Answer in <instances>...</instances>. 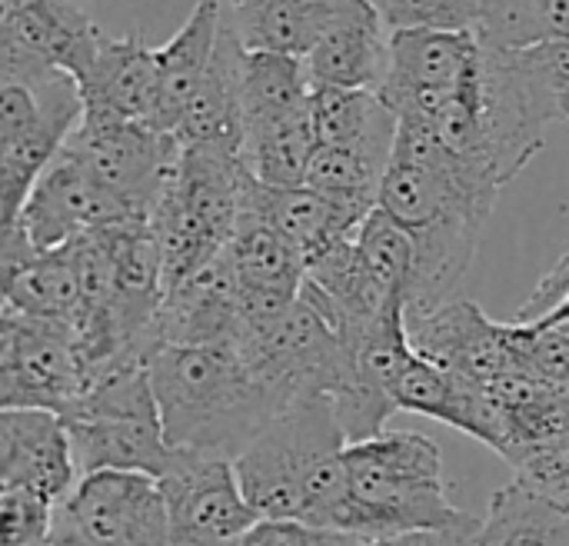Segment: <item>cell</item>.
I'll list each match as a JSON object with an SVG mask.
<instances>
[{
	"mask_svg": "<svg viewBox=\"0 0 569 546\" xmlns=\"http://www.w3.org/2000/svg\"><path fill=\"white\" fill-rule=\"evenodd\" d=\"M67 150L110 190L130 217H150L180 163V140L140 120L83 113Z\"/></svg>",
	"mask_w": 569,
	"mask_h": 546,
	"instance_id": "52a82bcc",
	"label": "cell"
},
{
	"mask_svg": "<svg viewBox=\"0 0 569 546\" xmlns=\"http://www.w3.org/2000/svg\"><path fill=\"white\" fill-rule=\"evenodd\" d=\"M473 546H569V510L513 477L490 497Z\"/></svg>",
	"mask_w": 569,
	"mask_h": 546,
	"instance_id": "484cf974",
	"label": "cell"
},
{
	"mask_svg": "<svg viewBox=\"0 0 569 546\" xmlns=\"http://www.w3.org/2000/svg\"><path fill=\"white\" fill-rule=\"evenodd\" d=\"M320 150L313 110L303 107L293 117H283L270 127L247 133L243 163L267 187H297L307 183V170L313 153Z\"/></svg>",
	"mask_w": 569,
	"mask_h": 546,
	"instance_id": "4316f807",
	"label": "cell"
},
{
	"mask_svg": "<svg viewBox=\"0 0 569 546\" xmlns=\"http://www.w3.org/2000/svg\"><path fill=\"white\" fill-rule=\"evenodd\" d=\"M63 546H170L160 480L140 470H93L53 510Z\"/></svg>",
	"mask_w": 569,
	"mask_h": 546,
	"instance_id": "8992f818",
	"label": "cell"
},
{
	"mask_svg": "<svg viewBox=\"0 0 569 546\" xmlns=\"http://www.w3.org/2000/svg\"><path fill=\"white\" fill-rule=\"evenodd\" d=\"M569 297V250L557 260V267L537 284V290L530 294V300L517 310L520 324H533L540 317H547L557 304H563Z\"/></svg>",
	"mask_w": 569,
	"mask_h": 546,
	"instance_id": "d590c367",
	"label": "cell"
},
{
	"mask_svg": "<svg viewBox=\"0 0 569 546\" xmlns=\"http://www.w3.org/2000/svg\"><path fill=\"white\" fill-rule=\"evenodd\" d=\"M473 33L490 50H527L547 40L543 0H477Z\"/></svg>",
	"mask_w": 569,
	"mask_h": 546,
	"instance_id": "f546056e",
	"label": "cell"
},
{
	"mask_svg": "<svg viewBox=\"0 0 569 546\" xmlns=\"http://www.w3.org/2000/svg\"><path fill=\"white\" fill-rule=\"evenodd\" d=\"M527 50L557 100L563 123H569V40H543Z\"/></svg>",
	"mask_w": 569,
	"mask_h": 546,
	"instance_id": "e575fe53",
	"label": "cell"
},
{
	"mask_svg": "<svg viewBox=\"0 0 569 546\" xmlns=\"http://www.w3.org/2000/svg\"><path fill=\"white\" fill-rule=\"evenodd\" d=\"M227 260L240 287L243 330L277 320L300 300V290L307 284L303 254L247 203L227 244Z\"/></svg>",
	"mask_w": 569,
	"mask_h": 546,
	"instance_id": "5bb4252c",
	"label": "cell"
},
{
	"mask_svg": "<svg viewBox=\"0 0 569 546\" xmlns=\"http://www.w3.org/2000/svg\"><path fill=\"white\" fill-rule=\"evenodd\" d=\"M150 380L173 450L233 460L287 407L243 360L237 344H163Z\"/></svg>",
	"mask_w": 569,
	"mask_h": 546,
	"instance_id": "6da1fadb",
	"label": "cell"
},
{
	"mask_svg": "<svg viewBox=\"0 0 569 546\" xmlns=\"http://www.w3.org/2000/svg\"><path fill=\"white\" fill-rule=\"evenodd\" d=\"M510 464L517 470V480H523L557 507L569 510V430L540 447L517 454Z\"/></svg>",
	"mask_w": 569,
	"mask_h": 546,
	"instance_id": "1f68e13d",
	"label": "cell"
},
{
	"mask_svg": "<svg viewBox=\"0 0 569 546\" xmlns=\"http://www.w3.org/2000/svg\"><path fill=\"white\" fill-rule=\"evenodd\" d=\"M357 257L373 280V287L407 307L410 280H413V240L410 234L377 203L363 224L357 227Z\"/></svg>",
	"mask_w": 569,
	"mask_h": 546,
	"instance_id": "83f0119b",
	"label": "cell"
},
{
	"mask_svg": "<svg viewBox=\"0 0 569 546\" xmlns=\"http://www.w3.org/2000/svg\"><path fill=\"white\" fill-rule=\"evenodd\" d=\"M383 177H387V163H377L343 147H323V143L313 153L310 170H307V183L313 190L360 214H370L380 203Z\"/></svg>",
	"mask_w": 569,
	"mask_h": 546,
	"instance_id": "f1b7e54d",
	"label": "cell"
},
{
	"mask_svg": "<svg viewBox=\"0 0 569 546\" xmlns=\"http://www.w3.org/2000/svg\"><path fill=\"white\" fill-rule=\"evenodd\" d=\"M237 546H387L360 534L313 527L303 520H257Z\"/></svg>",
	"mask_w": 569,
	"mask_h": 546,
	"instance_id": "836d02e7",
	"label": "cell"
},
{
	"mask_svg": "<svg viewBox=\"0 0 569 546\" xmlns=\"http://www.w3.org/2000/svg\"><path fill=\"white\" fill-rule=\"evenodd\" d=\"M347 444L333 397L303 394L233 457V467L260 520H303L333 530L347 500Z\"/></svg>",
	"mask_w": 569,
	"mask_h": 546,
	"instance_id": "7a4b0ae2",
	"label": "cell"
},
{
	"mask_svg": "<svg viewBox=\"0 0 569 546\" xmlns=\"http://www.w3.org/2000/svg\"><path fill=\"white\" fill-rule=\"evenodd\" d=\"M157 47L143 40V33L130 37H103L100 50L80 80L83 113L140 120L153 127L157 113Z\"/></svg>",
	"mask_w": 569,
	"mask_h": 546,
	"instance_id": "d6986e66",
	"label": "cell"
},
{
	"mask_svg": "<svg viewBox=\"0 0 569 546\" xmlns=\"http://www.w3.org/2000/svg\"><path fill=\"white\" fill-rule=\"evenodd\" d=\"M57 504L27 487H0V546H43Z\"/></svg>",
	"mask_w": 569,
	"mask_h": 546,
	"instance_id": "4dcf8cb0",
	"label": "cell"
},
{
	"mask_svg": "<svg viewBox=\"0 0 569 546\" xmlns=\"http://www.w3.org/2000/svg\"><path fill=\"white\" fill-rule=\"evenodd\" d=\"M103 37L83 0H0V77L60 67L80 83Z\"/></svg>",
	"mask_w": 569,
	"mask_h": 546,
	"instance_id": "8fae6325",
	"label": "cell"
},
{
	"mask_svg": "<svg viewBox=\"0 0 569 546\" xmlns=\"http://www.w3.org/2000/svg\"><path fill=\"white\" fill-rule=\"evenodd\" d=\"M547 40H569V0H543Z\"/></svg>",
	"mask_w": 569,
	"mask_h": 546,
	"instance_id": "8d00e7d4",
	"label": "cell"
},
{
	"mask_svg": "<svg viewBox=\"0 0 569 546\" xmlns=\"http://www.w3.org/2000/svg\"><path fill=\"white\" fill-rule=\"evenodd\" d=\"M220 3H243V0H220Z\"/></svg>",
	"mask_w": 569,
	"mask_h": 546,
	"instance_id": "ab89813d",
	"label": "cell"
},
{
	"mask_svg": "<svg viewBox=\"0 0 569 546\" xmlns=\"http://www.w3.org/2000/svg\"><path fill=\"white\" fill-rule=\"evenodd\" d=\"M80 477L93 470H140L160 477L167 444L150 364H117L90 377L83 397L63 414Z\"/></svg>",
	"mask_w": 569,
	"mask_h": 546,
	"instance_id": "5b68a950",
	"label": "cell"
},
{
	"mask_svg": "<svg viewBox=\"0 0 569 546\" xmlns=\"http://www.w3.org/2000/svg\"><path fill=\"white\" fill-rule=\"evenodd\" d=\"M223 20L243 50L307 57L323 23V0H243L223 3Z\"/></svg>",
	"mask_w": 569,
	"mask_h": 546,
	"instance_id": "d4e9b609",
	"label": "cell"
},
{
	"mask_svg": "<svg viewBox=\"0 0 569 546\" xmlns=\"http://www.w3.org/2000/svg\"><path fill=\"white\" fill-rule=\"evenodd\" d=\"M80 480L60 414L33 407L0 410V487H27L60 504Z\"/></svg>",
	"mask_w": 569,
	"mask_h": 546,
	"instance_id": "2e32d148",
	"label": "cell"
},
{
	"mask_svg": "<svg viewBox=\"0 0 569 546\" xmlns=\"http://www.w3.org/2000/svg\"><path fill=\"white\" fill-rule=\"evenodd\" d=\"M220 30H223V3L197 0L193 13L180 23V30L163 47H157V77H160L157 113H153L157 130L163 133L177 130L187 103L193 100L213 63Z\"/></svg>",
	"mask_w": 569,
	"mask_h": 546,
	"instance_id": "7402d4cb",
	"label": "cell"
},
{
	"mask_svg": "<svg viewBox=\"0 0 569 546\" xmlns=\"http://www.w3.org/2000/svg\"><path fill=\"white\" fill-rule=\"evenodd\" d=\"M43 546H63V544H60V540H53V537H50V540H47V544H43Z\"/></svg>",
	"mask_w": 569,
	"mask_h": 546,
	"instance_id": "f35d334b",
	"label": "cell"
},
{
	"mask_svg": "<svg viewBox=\"0 0 569 546\" xmlns=\"http://www.w3.org/2000/svg\"><path fill=\"white\" fill-rule=\"evenodd\" d=\"M557 324H569V297L563 304H557L547 317L533 320V327H557Z\"/></svg>",
	"mask_w": 569,
	"mask_h": 546,
	"instance_id": "74e56055",
	"label": "cell"
},
{
	"mask_svg": "<svg viewBox=\"0 0 569 546\" xmlns=\"http://www.w3.org/2000/svg\"><path fill=\"white\" fill-rule=\"evenodd\" d=\"M347 500L333 530L380 544L470 520L447 490L440 444L427 434L380 430L343 450Z\"/></svg>",
	"mask_w": 569,
	"mask_h": 546,
	"instance_id": "3957f363",
	"label": "cell"
},
{
	"mask_svg": "<svg viewBox=\"0 0 569 546\" xmlns=\"http://www.w3.org/2000/svg\"><path fill=\"white\" fill-rule=\"evenodd\" d=\"M127 217L123 203L63 147L37 177L17 224L7 230H20L33 250H57Z\"/></svg>",
	"mask_w": 569,
	"mask_h": 546,
	"instance_id": "4fadbf2b",
	"label": "cell"
},
{
	"mask_svg": "<svg viewBox=\"0 0 569 546\" xmlns=\"http://www.w3.org/2000/svg\"><path fill=\"white\" fill-rule=\"evenodd\" d=\"M250 170L240 153L183 147L150 224L163 254V294L217 260L243 214Z\"/></svg>",
	"mask_w": 569,
	"mask_h": 546,
	"instance_id": "277c9868",
	"label": "cell"
},
{
	"mask_svg": "<svg viewBox=\"0 0 569 546\" xmlns=\"http://www.w3.org/2000/svg\"><path fill=\"white\" fill-rule=\"evenodd\" d=\"M3 307L77 327L83 310V284L73 244L33 250L20 230L3 234Z\"/></svg>",
	"mask_w": 569,
	"mask_h": 546,
	"instance_id": "ac0fdd59",
	"label": "cell"
},
{
	"mask_svg": "<svg viewBox=\"0 0 569 546\" xmlns=\"http://www.w3.org/2000/svg\"><path fill=\"white\" fill-rule=\"evenodd\" d=\"M310 110H313L317 137L323 147H343V150H353L360 157H370L390 167L400 120L393 107L380 97V90L313 83Z\"/></svg>",
	"mask_w": 569,
	"mask_h": 546,
	"instance_id": "603a6c76",
	"label": "cell"
},
{
	"mask_svg": "<svg viewBox=\"0 0 569 546\" xmlns=\"http://www.w3.org/2000/svg\"><path fill=\"white\" fill-rule=\"evenodd\" d=\"M390 30H473L477 0H370Z\"/></svg>",
	"mask_w": 569,
	"mask_h": 546,
	"instance_id": "d6a6232c",
	"label": "cell"
},
{
	"mask_svg": "<svg viewBox=\"0 0 569 546\" xmlns=\"http://www.w3.org/2000/svg\"><path fill=\"white\" fill-rule=\"evenodd\" d=\"M310 93H313V80H310L303 57L270 53V50H243L240 103H243L247 133L300 113L303 107H310Z\"/></svg>",
	"mask_w": 569,
	"mask_h": 546,
	"instance_id": "cb8c5ba5",
	"label": "cell"
},
{
	"mask_svg": "<svg viewBox=\"0 0 569 546\" xmlns=\"http://www.w3.org/2000/svg\"><path fill=\"white\" fill-rule=\"evenodd\" d=\"M87 364L70 324L0 314V407H33L67 414L87 390Z\"/></svg>",
	"mask_w": 569,
	"mask_h": 546,
	"instance_id": "ba28073f",
	"label": "cell"
},
{
	"mask_svg": "<svg viewBox=\"0 0 569 546\" xmlns=\"http://www.w3.org/2000/svg\"><path fill=\"white\" fill-rule=\"evenodd\" d=\"M390 40L393 30L370 0H323V23L303 63L313 83L380 90L390 70Z\"/></svg>",
	"mask_w": 569,
	"mask_h": 546,
	"instance_id": "9a60e30c",
	"label": "cell"
},
{
	"mask_svg": "<svg viewBox=\"0 0 569 546\" xmlns=\"http://www.w3.org/2000/svg\"><path fill=\"white\" fill-rule=\"evenodd\" d=\"M247 207H253L270 227H277L300 254L303 260H317L323 250H330L333 244L347 240L357 234V227L363 224L367 214L350 210L337 200H330L327 193L313 190L310 183H297V187H267L250 173L247 183Z\"/></svg>",
	"mask_w": 569,
	"mask_h": 546,
	"instance_id": "44dd1931",
	"label": "cell"
},
{
	"mask_svg": "<svg viewBox=\"0 0 569 546\" xmlns=\"http://www.w3.org/2000/svg\"><path fill=\"white\" fill-rule=\"evenodd\" d=\"M157 480L167 504L170 546H237L260 520L227 457L173 450Z\"/></svg>",
	"mask_w": 569,
	"mask_h": 546,
	"instance_id": "9c48e42d",
	"label": "cell"
},
{
	"mask_svg": "<svg viewBox=\"0 0 569 546\" xmlns=\"http://www.w3.org/2000/svg\"><path fill=\"white\" fill-rule=\"evenodd\" d=\"M243 334V307L237 274L227 250L170 287L160 300L157 337L163 344H237Z\"/></svg>",
	"mask_w": 569,
	"mask_h": 546,
	"instance_id": "e0dca14e",
	"label": "cell"
},
{
	"mask_svg": "<svg viewBox=\"0 0 569 546\" xmlns=\"http://www.w3.org/2000/svg\"><path fill=\"white\" fill-rule=\"evenodd\" d=\"M483 67V43L467 30H393L390 70L380 97L397 117H430Z\"/></svg>",
	"mask_w": 569,
	"mask_h": 546,
	"instance_id": "30bf717a",
	"label": "cell"
},
{
	"mask_svg": "<svg viewBox=\"0 0 569 546\" xmlns=\"http://www.w3.org/2000/svg\"><path fill=\"white\" fill-rule=\"evenodd\" d=\"M407 334L417 354L480 387H490L510 370H527L520 357V324H497L463 297L423 314H407Z\"/></svg>",
	"mask_w": 569,
	"mask_h": 546,
	"instance_id": "7c38bea8",
	"label": "cell"
},
{
	"mask_svg": "<svg viewBox=\"0 0 569 546\" xmlns=\"http://www.w3.org/2000/svg\"><path fill=\"white\" fill-rule=\"evenodd\" d=\"M240 60H243V47L223 20L213 63L173 130L180 147L243 157L247 127H243V103H240Z\"/></svg>",
	"mask_w": 569,
	"mask_h": 546,
	"instance_id": "ffe728a7",
	"label": "cell"
}]
</instances>
